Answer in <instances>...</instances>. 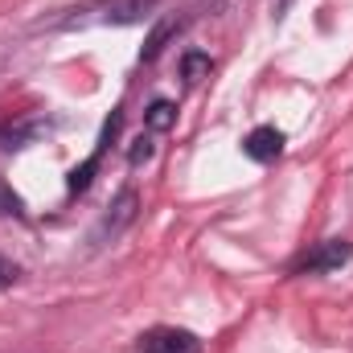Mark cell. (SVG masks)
<instances>
[{"instance_id":"obj_1","label":"cell","mask_w":353,"mask_h":353,"mask_svg":"<svg viewBox=\"0 0 353 353\" xmlns=\"http://www.w3.org/2000/svg\"><path fill=\"white\" fill-rule=\"evenodd\" d=\"M152 8L157 0H94L87 8H70V17H62L58 25H140Z\"/></svg>"},{"instance_id":"obj_2","label":"cell","mask_w":353,"mask_h":353,"mask_svg":"<svg viewBox=\"0 0 353 353\" xmlns=\"http://www.w3.org/2000/svg\"><path fill=\"white\" fill-rule=\"evenodd\" d=\"M136 214H140V193H136V189H119V193H115V201L107 205V214L99 218V226H94L90 243H115V239L136 222Z\"/></svg>"},{"instance_id":"obj_3","label":"cell","mask_w":353,"mask_h":353,"mask_svg":"<svg viewBox=\"0 0 353 353\" xmlns=\"http://www.w3.org/2000/svg\"><path fill=\"white\" fill-rule=\"evenodd\" d=\"M353 255V243L350 239H325V243H316L300 263H296V275H329V271H337V267H345Z\"/></svg>"},{"instance_id":"obj_4","label":"cell","mask_w":353,"mask_h":353,"mask_svg":"<svg viewBox=\"0 0 353 353\" xmlns=\"http://www.w3.org/2000/svg\"><path fill=\"white\" fill-rule=\"evenodd\" d=\"M136 353H201V341H197L189 329H169V325H161V329L140 333Z\"/></svg>"},{"instance_id":"obj_5","label":"cell","mask_w":353,"mask_h":353,"mask_svg":"<svg viewBox=\"0 0 353 353\" xmlns=\"http://www.w3.org/2000/svg\"><path fill=\"white\" fill-rule=\"evenodd\" d=\"M243 152H247L255 165H271V161H279V152H283V132L271 128V123L255 128V132L243 140Z\"/></svg>"},{"instance_id":"obj_6","label":"cell","mask_w":353,"mask_h":353,"mask_svg":"<svg viewBox=\"0 0 353 353\" xmlns=\"http://www.w3.org/2000/svg\"><path fill=\"white\" fill-rule=\"evenodd\" d=\"M169 37H176V17H165V21H157V29L148 33V41H144V50H140V62H157V58L165 54V46H169Z\"/></svg>"},{"instance_id":"obj_7","label":"cell","mask_w":353,"mask_h":353,"mask_svg":"<svg viewBox=\"0 0 353 353\" xmlns=\"http://www.w3.org/2000/svg\"><path fill=\"white\" fill-rule=\"evenodd\" d=\"M173 123H176V107L169 99H157V103L144 111V128H148V132H169Z\"/></svg>"},{"instance_id":"obj_8","label":"cell","mask_w":353,"mask_h":353,"mask_svg":"<svg viewBox=\"0 0 353 353\" xmlns=\"http://www.w3.org/2000/svg\"><path fill=\"white\" fill-rule=\"evenodd\" d=\"M210 70H214V62H210V54H185L181 58V79L185 83H201V79H210Z\"/></svg>"},{"instance_id":"obj_9","label":"cell","mask_w":353,"mask_h":353,"mask_svg":"<svg viewBox=\"0 0 353 353\" xmlns=\"http://www.w3.org/2000/svg\"><path fill=\"white\" fill-rule=\"evenodd\" d=\"M99 161H103V152H90L87 161L70 173V181H66V185H70V193H83V189H90V181H94V173H99Z\"/></svg>"},{"instance_id":"obj_10","label":"cell","mask_w":353,"mask_h":353,"mask_svg":"<svg viewBox=\"0 0 353 353\" xmlns=\"http://www.w3.org/2000/svg\"><path fill=\"white\" fill-rule=\"evenodd\" d=\"M119 128H123V107H115V111H111V119L103 123V136H99V148H94V152H107V148L119 140Z\"/></svg>"},{"instance_id":"obj_11","label":"cell","mask_w":353,"mask_h":353,"mask_svg":"<svg viewBox=\"0 0 353 353\" xmlns=\"http://www.w3.org/2000/svg\"><path fill=\"white\" fill-rule=\"evenodd\" d=\"M0 218H25V201L12 193V185L0 181Z\"/></svg>"},{"instance_id":"obj_12","label":"cell","mask_w":353,"mask_h":353,"mask_svg":"<svg viewBox=\"0 0 353 353\" xmlns=\"http://www.w3.org/2000/svg\"><path fill=\"white\" fill-rule=\"evenodd\" d=\"M148 157H152V136H140V140L132 144V152H128V161H132V165H144Z\"/></svg>"},{"instance_id":"obj_13","label":"cell","mask_w":353,"mask_h":353,"mask_svg":"<svg viewBox=\"0 0 353 353\" xmlns=\"http://www.w3.org/2000/svg\"><path fill=\"white\" fill-rule=\"evenodd\" d=\"M17 279H21V267L12 263L8 255H0V288H12Z\"/></svg>"},{"instance_id":"obj_14","label":"cell","mask_w":353,"mask_h":353,"mask_svg":"<svg viewBox=\"0 0 353 353\" xmlns=\"http://www.w3.org/2000/svg\"><path fill=\"white\" fill-rule=\"evenodd\" d=\"M288 4H292V0H275V21H283V17H288Z\"/></svg>"}]
</instances>
